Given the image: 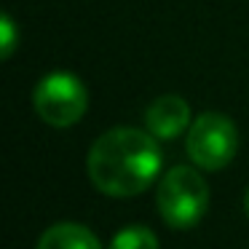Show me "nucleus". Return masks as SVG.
<instances>
[{"label": "nucleus", "mask_w": 249, "mask_h": 249, "mask_svg": "<svg viewBox=\"0 0 249 249\" xmlns=\"http://www.w3.org/2000/svg\"><path fill=\"white\" fill-rule=\"evenodd\" d=\"M188 156L198 169L217 172L228 166L238 150V131L228 115L201 113L188 129Z\"/></svg>", "instance_id": "nucleus-4"}, {"label": "nucleus", "mask_w": 249, "mask_h": 249, "mask_svg": "<svg viewBox=\"0 0 249 249\" xmlns=\"http://www.w3.org/2000/svg\"><path fill=\"white\" fill-rule=\"evenodd\" d=\"M244 209H247V217H249V190H247V196H244Z\"/></svg>", "instance_id": "nucleus-9"}, {"label": "nucleus", "mask_w": 249, "mask_h": 249, "mask_svg": "<svg viewBox=\"0 0 249 249\" xmlns=\"http://www.w3.org/2000/svg\"><path fill=\"white\" fill-rule=\"evenodd\" d=\"M33 105L40 121L54 129H67L78 124L89 110L86 83L67 70H54L38 81L33 91Z\"/></svg>", "instance_id": "nucleus-3"}, {"label": "nucleus", "mask_w": 249, "mask_h": 249, "mask_svg": "<svg viewBox=\"0 0 249 249\" xmlns=\"http://www.w3.org/2000/svg\"><path fill=\"white\" fill-rule=\"evenodd\" d=\"M107 249H158V238L145 225H129L115 233Z\"/></svg>", "instance_id": "nucleus-7"}, {"label": "nucleus", "mask_w": 249, "mask_h": 249, "mask_svg": "<svg viewBox=\"0 0 249 249\" xmlns=\"http://www.w3.org/2000/svg\"><path fill=\"white\" fill-rule=\"evenodd\" d=\"M156 201L163 222L185 231L204 220L209 209V185L193 166H174L163 174Z\"/></svg>", "instance_id": "nucleus-2"}, {"label": "nucleus", "mask_w": 249, "mask_h": 249, "mask_svg": "<svg viewBox=\"0 0 249 249\" xmlns=\"http://www.w3.org/2000/svg\"><path fill=\"white\" fill-rule=\"evenodd\" d=\"M145 124L153 137L174 140V137L190 129V107L177 94H163V97L150 102V107L145 113Z\"/></svg>", "instance_id": "nucleus-5"}, {"label": "nucleus", "mask_w": 249, "mask_h": 249, "mask_svg": "<svg viewBox=\"0 0 249 249\" xmlns=\"http://www.w3.org/2000/svg\"><path fill=\"white\" fill-rule=\"evenodd\" d=\"M35 249H102L99 238L78 222H56L38 238Z\"/></svg>", "instance_id": "nucleus-6"}, {"label": "nucleus", "mask_w": 249, "mask_h": 249, "mask_svg": "<svg viewBox=\"0 0 249 249\" xmlns=\"http://www.w3.org/2000/svg\"><path fill=\"white\" fill-rule=\"evenodd\" d=\"M161 163L158 137L131 126H118L97 137L86 158L94 188L113 198H129L147 190L156 182Z\"/></svg>", "instance_id": "nucleus-1"}, {"label": "nucleus", "mask_w": 249, "mask_h": 249, "mask_svg": "<svg viewBox=\"0 0 249 249\" xmlns=\"http://www.w3.org/2000/svg\"><path fill=\"white\" fill-rule=\"evenodd\" d=\"M14 49H17V24L8 14H3L0 17V56L8 59L14 54Z\"/></svg>", "instance_id": "nucleus-8"}]
</instances>
